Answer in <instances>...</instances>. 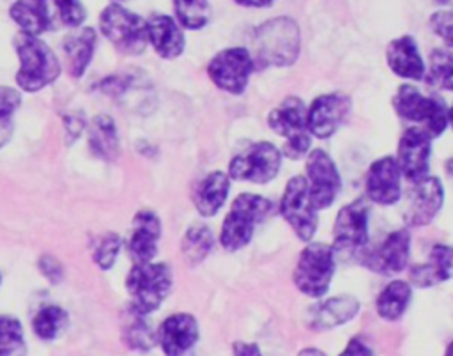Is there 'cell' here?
<instances>
[{"label":"cell","mask_w":453,"mask_h":356,"mask_svg":"<svg viewBox=\"0 0 453 356\" xmlns=\"http://www.w3.org/2000/svg\"><path fill=\"white\" fill-rule=\"evenodd\" d=\"M255 62L248 48L232 46L218 51L207 64L211 81L223 92L241 96L250 83Z\"/></svg>","instance_id":"obj_11"},{"label":"cell","mask_w":453,"mask_h":356,"mask_svg":"<svg viewBox=\"0 0 453 356\" xmlns=\"http://www.w3.org/2000/svg\"><path fill=\"white\" fill-rule=\"evenodd\" d=\"M278 211L299 241L310 243L313 239L319 227V211L310 198L304 175H294L287 181Z\"/></svg>","instance_id":"obj_10"},{"label":"cell","mask_w":453,"mask_h":356,"mask_svg":"<svg viewBox=\"0 0 453 356\" xmlns=\"http://www.w3.org/2000/svg\"><path fill=\"white\" fill-rule=\"evenodd\" d=\"M0 356H27L23 328L16 317L0 315Z\"/></svg>","instance_id":"obj_35"},{"label":"cell","mask_w":453,"mask_h":356,"mask_svg":"<svg viewBox=\"0 0 453 356\" xmlns=\"http://www.w3.org/2000/svg\"><path fill=\"white\" fill-rule=\"evenodd\" d=\"M67 312L57 305L44 306L34 317L32 328L41 340H55L67 326Z\"/></svg>","instance_id":"obj_34"},{"label":"cell","mask_w":453,"mask_h":356,"mask_svg":"<svg viewBox=\"0 0 453 356\" xmlns=\"http://www.w3.org/2000/svg\"><path fill=\"white\" fill-rule=\"evenodd\" d=\"M273 202L267 197L257 193H239L226 216L223 218L219 230V244L226 252H239L250 244L255 228L271 213Z\"/></svg>","instance_id":"obj_2"},{"label":"cell","mask_w":453,"mask_h":356,"mask_svg":"<svg viewBox=\"0 0 453 356\" xmlns=\"http://www.w3.org/2000/svg\"><path fill=\"white\" fill-rule=\"evenodd\" d=\"M177 23L188 30H200L211 19L209 0H172Z\"/></svg>","instance_id":"obj_33"},{"label":"cell","mask_w":453,"mask_h":356,"mask_svg":"<svg viewBox=\"0 0 453 356\" xmlns=\"http://www.w3.org/2000/svg\"><path fill=\"white\" fill-rule=\"evenodd\" d=\"M232 352V356H262L258 345L253 342H235Z\"/></svg>","instance_id":"obj_43"},{"label":"cell","mask_w":453,"mask_h":356,"mask_svg":"<svg viewBox=\"0 0 453 356\" xmlns=\"http://www.w3.org/2000/svg\"><path fill=\"white\" fill-rule=\"evenodd\" d=\"M338 356H375V352L363 338L352 337Z\"/></svg>","instance_id":"obj_41"},{"label":"cell","mask_w":453,"mask_h":356,"mask_svg":"<svg viewBox=\"0 0 453 356\" xmlns=\"http://www.w3.org/2000/svg\"><path fill=\"white\" fill-rule=\"evenodd\" d=\"M393 108L403 120L419 124L432 138L441 136L448 122V104L439 96H426L418 87L403 83L393 96Z\"/></svg>","instance_id":"obj_6"},{"label":"cell","mask_w":453,"mask_h":356,"mask_svg":"<svg viewBox=\"0 0 453 356\" xmlns=\"http://www.w3.org/2000/svg\"><path fill=\"white\" fill-rule=\"evenodd\" d=\"M423 80L435 90L453 92V50L435 48L428 55V66Z\"/></svg>","instance_id":"obj_30"},{"label":"cell","mask_w":453,"mask_h":356,"mask_svg":"<svg viewBox=\"0 0 453 356\" xmlns=\"http://www.w3.org/2000/svg\"><path fill=\"white\" fill-rule=\"evenodd\" d=\"M53 4L58 11L60 21L71 28L80 27L87 18V9L80 0H53Z\"/></svg>","instance_id":"obj_37"},{"label":"cell","mask_w":453,"mask_h":356,"mask_svg":"<svg viewBox=\"0 0 453 356\" xmlns=\"http://www.w3.org/2000/svg\"><path fill=\"white\" fill-rule=\"evenodd\" d=\"M156 335L166 356H182L198 340V322L191 313H172L161 322Z\"/></svg>","instance_id":"obj_20"},{"label":"cell","mask_w":453,"mask_h":356,"mask_svg":"<svg viewBox=\"0 0 453 356\" xmlns=\"http://www.w3.org/2000/svg\"><path fill=\"white\" fill-rule=\"evenodd\" d=\"M435 2H439V4H449V2H453V0H435Z\"/></svg>","instance_id":"obj_50"},{"label":"cell","mask_w":453,"mask_h":356,"mask_svg":"<svg viewBox=\"0 0 453 356\" xmlns=\"http://www.w3.org/2000/svg\"><path fill=\"white\" fill-rule=\"evenodd\" d=\"M214 236L205 225H193L186 230L180 241V253L189 266L200 264L212 250Z\"/></svg>","instance_id":"obj_31"},{"label":"cell","mask_w":453,"mask_h":356,"mask_svg":"<svg viewBox=\"0 0 453 356\" xmlns=\"http://www.w3.org/2000/svg\"><path fill=\"white\" fill-rule=\"evenodd\" d=\"M172 269L165 262H138L126 278V289L131 298V308L149 315L157 310L172 290Z\"/></svg>","instance_id":"obj_4"},{"label":"cell","mask_w":453,"mask_h":356,"mask_svg":"<svg viewBox=\"0 0 453 356\" xmlns=\"http://www.w3.org/2000/svg\"><path fill=\"white\" fill-rule=\"evenodd\" d=\"M267 126L273 133L285 138V156L299 159L310 152L311 135L306 126V106L299 97L288 96L274 106L267 115Z\"/></svg>","instance_id":"obj_7"},{"label":"cell","mask_w":453,"mask_h":356,"mask_svg":"<svg viewBox=\"0 0 453 356\" xmlns=\"http://www.w3.org/2000/svg\"><path fill=\"white\" fill-rule=\"evenodd\" d=\"M336 269V255L331 244L326 243H306L301 250L292 282L296 289L311 299H320L327 294L331 280Z\"/></svg>","instance_id":"obj_5"},{"label":"cell","mask_w":453,"mask_h":356,"mask_svg":"<svg viewBox=\"0 0 453 356\" xmlns=\"http://www.w3.org/2000/svg\"><path fill=\"white\" fill-rule=\"evenodd\" d=\"M350 112V99L340 92H327L317 96L306 106V126L311 136L326 140L333 136L347 120Z\"/></svg>","instance_id":"obj_16"},{"label":"cell","mask_w":453,"mask_h":356,"mask_svg":"<svg viewBox=\"0 0 453 356\" xmlns=\"http://www.w3.org/2000/svg\"><path fill=\"white\" fill-rule=\"evenodd\" d=\"M14 131L12 117H0V149L11 140Z\"/></svg>","instance_id":"obj_44"},{"label":"cell","mask_w":453,"mask_h":356,"mask_svg":"<svg viewBox=\"0 0 453 356\" xmlns=\"http://www.w3.org/2000/svg\"><path fill=\"white\" fill-rule=\"evenodd\" d=\"M297 356H326V354H324V351H320L317 347H304L299 351Z\"/></svg>","instance_id":"obj_46"},{"label":"cell","mask_w":453,"mask_h":356,"mask_svg":"<svg viewBox=\"0 0 453 356\" xmlns=\"http://www.w3.org/2000/svg\"><path fill=\"white\" fill-rule=\"evenodd\" d=\"M90 149L103 159H115L119 156V136L115 122L110 115H97L92 119L88 131Z\"/></svg>","instance_id":"obj_29"},{"label":"cell","mask_w":453,"mask_h":356,"mask_svg":"<svg viewBox=\"0 0 453 356\" xmlns=\"http://www.w3.org/2000/svg\"><path fill=\"white\" fill-rule=\"evenodd\" d=\"M19 69L16 83L27 92H37L50 85L60 74V64L51 48L37 35L18 34L14 39Z\"/></svg>","instance_id":"obj_3"},{"label":"cell","mask_w":453,"mask_h":356,"mask_svg":"<svg viewBox=\"0 0 453 356\" xmlns=\"http://www.w3.org/2000/svg\"><path fill=\"white\" fill-rule=\"evenodd\" d=\"M235 4L242 5V7H253V9H262V7H269L273 5L276 0H234Z\"/></svg>","instance_id":"obj_45"},{"label":"cell","mask_w":453,"mask_h":356,"mask_svg":"<svg viewBox=\"0 0 453 356\" xmlns=\"http://www.w3.org/2000/svg\"><path fill=\"white\" fill-rule=\"evenodd\" d=\"M432 136L426 129L412 126L407 128L396 145V163L402 175L409 182L421 181L428 175L430 170V158H432Z\"/></svg>","instance_id":"obj_14"},{"label":"cell","mask_w":453,"mask_h":356,"mask_svg":"<svg viewBox=\"0 0 453 356\" xmlns=\"http://www.w3.org/2000/svg\"><path fill=\"white\" fill-rule=\"evenodd\" d=\"M39 269L42 273V276L51 282V283H58L62 280V275H64V269H62V264L51 257V255H42L41 260H39Z\"/></svg>","instance_id":"obj_40"},{"label":"cell","mask_w":453,"mask_h":356,"mask_svg":"<svg viewBox=\"0 0 453 356\" xmlns=\"http://www.w3.org/2000/svg\"><path fill=\"white\" fill-rule=\"evenodd\" d=\"M147 37L161 58H177L186 46L182 27L166 14H152L147 19Z\"/></svg>","instance_id":"obj_23"},{"label":"cell","mask_w":453,"mask_h":356,"mask_svg":"<svg viewBox=\"0 0 453 356\" xmlns=\"http://www.w3.org/2000/svg\"><path fill=\"white\" fill-rule=\"evenodd\" d=\"M11 18L23 34L39 35L50 28V9L46 0H16L11 5Z\"/></svg>","instance_id":"obj_27"},{"label":"cell","mask_w":453,"mask_h":356,"mask_svg":"<svg viewBox=\"0 0 453 356\" xmlns=\"http://www.w3.org/2000/svg\"><path fill=\"white\" fill-rule=\"evenodd\" d=\"M386 64L393 74L403 80H423L426 64L419 53L418 43L411 35H400L389 41L386 48Z\"/></svg>","instance_id":"obj_22"},{"label":"cell","mask_w":453,"mask_h":356,"mask_svg":"<svg viewBox=\"0 0 453 356\" xmlns=\"http://www.w3.org/2000/svg\"><path fill=\"white\" fill-rule=\"evenodd\" d=\"M412 298V289L411 283L405 280H391L386 283L380 292L375 298V310L377 315L388 322L398 321Z\"/></svg>","instance_id":"obj_26"},{"label":"cell","mask_w":453,"mask_h":356,"mask_svg":"<svg viewBox=\"0 0 453 356\" xmlns=\"http://www.w3.org/2000/svg\"><path fill=\"white\" fill-rule=\"evenodd\" d=\"M448 122H449V126L453 128V106L448 108Z\"/></svg>","instance_id":"obj_47"},{"label":"cell","mask_w":453,"mask_h":356,"mask_svg":"<svg viewBox=\"0 0 453 356\" xmlns=\"http://www.w3.org/2000/svg\"><path fill=\"white\" fill-rule=\"evenodd\" d=\"M306 182L310 198L317 211L327 209L342 190V177L336 163L324 149H313L306 154Z\"/></svg>","instance_id":"obj_12"},{"label":"cell","mask_w":453,"mask_h":356,"mask_svg":"<svg viewBox=\"0 0 453 356\" xmlns=\"http://www.w3.org/2000/svg\"><path fill=\"white\" fill-rule=\"evenodd\" d=\"M444 204V186L439 177L426 175L412 182L403 209V221L407 227H426L434 221Z\"/></svg>","instance_id":"obj_15"},{"label":"cell","mask_w":453,"mask_h":356,"mask_svg":"<svg viewBox=\"0 0 453 356\" xmlns=\"http://www.w3.org/2000/svg\"><path fill=\"white\" fill-rule=\"evenodd\" d=\"M161 237V221L152 211H138L131 221V230L126 241L127 253L134 264L150 262L157 253Z\"/></svg>","instance_id":"obj_19"},{"label":"cell","mask_w":453,"mask_h":356,"mask_svg":"<svg viewBox=\"0 0 453 356\" xmlns=\"http://www.w3.org/2000/svg\"><path fill=\"white\" fill-rule=\"evenodd\" d=\"M117 2H122V0H117Z\"/></svg>","instance_id":"obj_51"},{"label":"cell","mask_w":453,"mask_h":356,"mask_svg":"<svg viewBox=\"0 0 453 356\" xmlns=\"http://www.w3.org/2000/svg\"><path fill=\"white\" fill-rule=\"evenodd\" d=\"M96 48V30L78 27L64 43V51L69 60V69L73 76H81L88 67Z\"/></svg>","instance_id":"obj_28"},{"label":"cell","mask_w":453,"mask_h":356,"mask_svg":"<svg viewBox=\"0 0 453 356\" xmlns=\"http://www.w3.org/2000/svg\"><path fill=\"white\" fill-rule=\"evenodd\" d=\"M64 126H65L67 143H73V142L80 136V133H81V129H83L85 122H83V119H81L80 115H65V119H64Z\"/></svg>","instance_id":"obj_42"},{"label":"cell","mask_w":453,"mask_h":356,"mask_svg":"<svg viewBox=\"0 0 453 356\" xmlns=\"http://www.w3.org/2000/svg\"><path fill=\"white\" fill-rule=\"evenodd\" d=\"M101 34L122 53L140 55L147 43V19L120 4H110L99 16Z\"/></svg>","instance_id":"obj_8"},{"label":"cell","mask_w":453,"mask_h":356,"mask_svg":"<svg viewBox=\"0 0 453 356\" xmlns=\"http://www.w3.org/2000/svg\"><path fill=\"white\" fill-rule=\"evenodd\" d=\"M453 278V246L437 243L432 246L425 262L409 269V283L419 289L435 287Z\"/></svg>","instance_id":"obj_21"},{"label":"cell","mask_w":453,"mask_h":356,"mask_svg":"<svg viewBox=\"0 0 453 356\" xmlns=\"http://www.w3.org/2000/svg\"><path fill=\"white\" fill-rule=\"evenodd\" d=\"M283 154L271 142H253L244 151L232 156L226 174L234 181L267 184L280 174Z\"/></svg>","instance_id":"obj_9"},{"label":"cell","mask_w":453,"mask_h":356,"mask_svg":"<svg viewBox=\"0 0 453 356\" xmlns=\"http://www.w3.org/2000/svg\"><path fill=\"white\" fill-rule=\"evenodd\" d=\"M430 30L444 41L446 48H453V9L437 11L428 19Z\"/></svg>","instance_id":"obj_38"},{"label":"cell","mask_w":453,"mask_h":356,"mask_svg":"<svg viewBox=\"0 0 453 356\" xmlns=\"http://www.w3.org/2000/svg\"><path fill=\"white\" fill-rule=\"evenodd\" d=\"M402 177L395 156L377 158L366 170V198L377 205H395L402 198Z\"/></svg>","instance_id":"obj_18"},{"label":"cell","mask_w":453,"mask_h":356,"mask_svg":"<svg viewBox=\"0 0 453 356\" xmlns=\"http://www.w3.org/2000/svg\"><path fill=\"white\" fill-rule=\"evenodd\" d=\"M250 50V48H248ZM301 50V32L288 16H278L258 25L251 34V57L255 69L292 66Z\"/></svg>","instance_id":"obj_1"},{"label":"cell","mask_w":453,"mask_h":356,"mask_svg":"<svg viewBox=\"0 0 453 356\" xmlns=\"http://www.w3.org/2000/svg\"><path fill=\"white\" fill-rule=\"evenodd\" d=\"M411 260V232L407 227L393 230L384 241L361 260L366 269L377 275H398Z\"/></svg>","instance_id":"obj_17"},{"label":"cell","mask_w":453,"mask_h":356,"mask_svg":"<svg viewBox=\"0 0 453 356\" xmlns=\"http://www.w3.org/2000/svg\"><path fill=\"white\" fill-rule=\"evenodd\" d=\"M120 250V239L115 234H104L96 243L94 260L101 269H110L115 264V259Z\"/></svg>","instance_id":"obj_36"},{"label":"cell","mask_w":453,"mask_h":356,"mask_svg":"<svg viewBox=\"0 0 453 356\" xmlns=\"http://www.w3.org/2000/svg\"><path fill=\"white\" fill-rule=\"evenodd\" d=\"M359 312V301L354 296H334L319 301L308 313V326L311 329H333L352 321Z\"/></svg>","instance_id":"obj_24"},{"label":"cell","mask_w":453,"mask_h":356,"mask_svg":"<svg viewBox=\"0 0 453 356\" xmlns=\"http://www.w3.org/2000/svg\"><path fill=\"white\" fill-rule=\"evenodd\" d=\"M368 243V205L357 198L343 205L333 223L334 255H356Z\"/></svg>","instance_id":"obj_13"},{"label":"cell","mask_w":453,"mask_h":356,"mask_svg":"<svg viewBox=\"0 0 453 356\" xmlns=\"http://www.w3.org/2000/svg\"><path fill=\"white\" fill-rule=\"evenodd\" d=\"M446 168H448V172L453 175V158H451V159H448V163H446Z\"/></svg>","instance_id":"obj_49"},{"label":"cell","mask_w":453,"mask_h":356,"mask_svg":"<svg viewBox=\"0 0 453 356\" xmlns=\"http://www.w3.org/2000/svg\"><path fill=\"white\" fill-rule=\"evenodd\" d=\"M21 103V96L16 89L0 85V117H12Z\"/></svg>","instance_id":"obj_39"},{"label":"cell","mask_w":453,"mask_h":356,"mask_svg":"<svg viewBox=\"0 0 453 356\" xmlns=\"http://www.w3.org/2000/svg\"><path fill=\"white\" fill-rule=\"evenodd\" d=\"M444 356H453V340L449 342V345L446 347V354Z\"/></svg>","instance_id":"obj_48"},{"label":"cell","mask_w":453,"mask_h":356,"mask_svg":"<svg viewBox=\"0 0 453 356\" xmlns=\"http://www.w3.org/2000/svg\"><path fill=\"white\" fill-rule=\"evenodd\" d=\"M230 177L226 172L212 170L209 172L193 191V204L200 216L212 218L225 205L230 193Z\"/></svg>","instance_id":"obj_25"},{"label":"cell","mask_w":453,"mask_h":356,"mask_svg":"<svg viewBox=\"0 0 453 356\" xmlns=\"http://www.w3.org/2000/svg\"><path fill=\"white\" fill-rule=\"evenodd\" d=\"M122 333H124V342L133 349L147 351L157 342V335L147 324L145 315L138 313L131 306L127 312V321L122 326Z\"/></svg>","instance_id":"obj_32"}]
</instances>
